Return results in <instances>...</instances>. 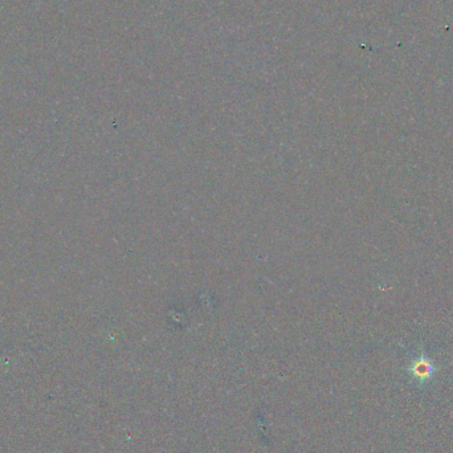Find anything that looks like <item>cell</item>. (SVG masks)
<instances>
[{
    "instance_id": "6da1fadb",
    "label": "cell",
    "mask_w": 453,
    "mask_h": 453,
    "mask_svg": "<svg viewBox=\"0 0 453 453\" xmlns=\"http://www.w3.org/2000/svg\"><path fill=\"white\" fill-rule=\"evenodd\" d=\"M414 374L416 378H419L423 382L431 375V367L427 363H418L414 368Z\"/></svg>"
}]
</instances>
